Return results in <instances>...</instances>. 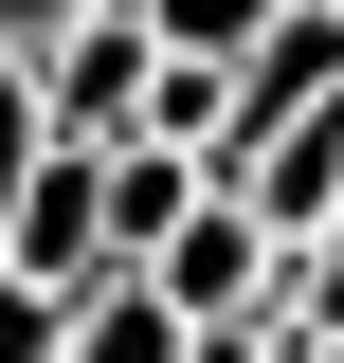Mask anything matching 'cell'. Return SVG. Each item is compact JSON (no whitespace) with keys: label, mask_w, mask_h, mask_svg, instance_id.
<instances>
[{"label":"cell","mask_w":344,"mask_h":363,"mask_svg":"<svg viewBox=\"0 0 344 363\" xmlns=\"http://www.w3.org/2000/svg\"><path fill=\"white\" fill-rule=\"evenodd\" d=\"M0 272H37V291H91L109 272V145H37L18 218H0Z\"/></svg>","instance_id":"3"},{"label":"cell","mask_w":344,"mask_h":363,"mask_svg":"<svg viewBox=\"0 0 344 363\" xmlns=\"http://www.w3.org/2000/svg\"><path fill=\"white\" fill-rule=\"evenodd\" d=\"M200 182H217L200 145H145V128H127V145H109V255H164V236H181V200H200Z\"/></svg>","instance_id":"6"},{"label":"cell","mask_w":344,"mask_h":363,"mask_svg":"<svg viewBox=\"0 0 344 363\" xmlns=\"http://www.w3.org/2000/svg\"><path fill=\"white\" fill-rule=\"evenodd\" d=\"M127 18H145L164 55H254L272 18H290V0H127Z\"/></svg>","instance_id":"8"},{"label":"cell","mask_w":344,"mask_h":363,"mask_svg":"<svg viewBox=\"0 0 344 363\" xmlns=\"http://www.w3.org/2000/svg\"><path fill=\"white\" fill-rule=\"evenodd\" d=\"M145 272H164V291H181V327H236V309H254V291H272V272H290V236H272L254 200H217V182H200V200H181V236H164V255H145Z\"/></svg>","instance_id":"4"},{"label":"cell","mask_w":344,"mask_h":363,"mask_svg":"<svg viewBox=\"0 0 344 363\" xmlns=\"http://www.w3.org/2000/svg\"><path fill=\"white\" fill-rule=\"evenodd\" d=\"M217 200H254V218L308 255V236L344 218V109H272V128H236V145H217Z\"/></svg>","instance_id":"2"},{"label":"cell","mask_w":344,"mask_h":363,"mask_svg":"<svg viewBox=\"0 0 344 363\" xmlns=\"http://www.w3.org/2000/svg\"><path fill=\"white\" fill-rule=\"evenodd\" d=\"M73 18H109V0H0V37L37 55V37H73Z\"/></svg>","instance_id":"11"},{"label":"cell","mask_w":344,"mask_h":363,"mask_svg":"<svg viewBox=\"0 0 344 363\" xmlns=\"http://www.w3.org/2000/svg\"><path fill=\"white\" fill-rule=\"evenodd\" d=\"M145 145H236V55H164V73H145Z\"/></svg>","instance_id":"7"},{"label":"cell","mask_w":344,"mask_h":363,"mask_svg":"<svg viewBox=\"0 0 344 363\" xmlns=\"http://www.w3.org/2000/svg\"><path fill=\"white\" fill-rule=\"evenodd\" d=\"M73 363H200V327H181V291H164L145 255H109V272L73 291Z\"/></svg>","instance_id":"5"},{"label":"cell","mask_w":344,"mask_h":363,"mask_svg":"<svg viewBox=\"0 0 344 363\" xmlns=\"http://www.w3.org/2000/svg\"><path fill=\"white\" fill-rule=\"evenodd\" d=\"M0 363H73V291H37V272H0Z\"/></svg>","instance_id":"10"},{"label":"cell","mask_w":344,"mask_h":363,"mask_svg":"<svg viewBox=\"0 0 344 363\" xmlns=\"http://www.w3.org/2000/svg\"><path fill=\"white\" fill-rule=\"evenodd\" d=\"M145 73H164V37H145L127 0L73 18V37H37V109H55V145H127V128H145Z\"/></svg>","instance_id":"1"},{"label":"cell","mask_w":344,"mask_h":363,"mask_svg":"<svg viewBox=\"0 0 344 363\" xmlns=\"http://www.w3.org/2000/svg\"><path fill=\"white\" fill-rule=\"evenodd\" d=\"M37 145H55V109H37V55L0 37V218H18V182H37Z\"/></svg>","instance_id":"9"}]
</instances>
